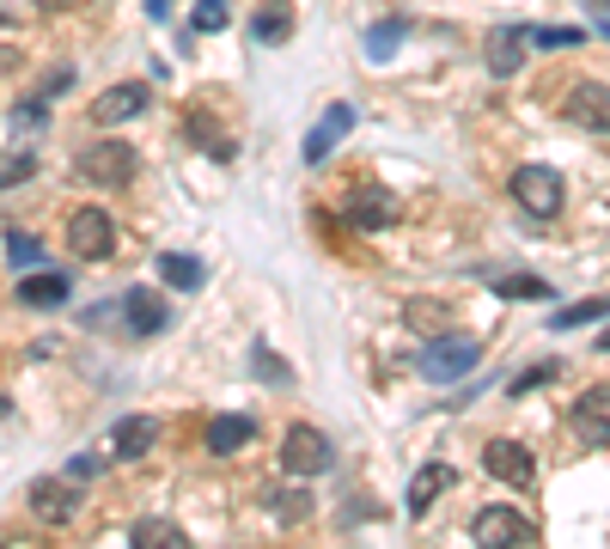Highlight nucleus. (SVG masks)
<instances>
[{
  "mask_svg": "<svg viewBox=\"0 0 610 549\" xmlns=\"http://www.w3.org/2000/svg\"><path fill=\"white\" fill-rule=\"evenodd\" d=\"M147 19H171V0H147Z\"/></svg>",
  "mask_w": 610,
  "mask_h": 549,
  "instance_id": "obj_32",
  "label": "nucleus"
},
{
  "mask_svg": "<svg viewBox=\"0 0 610 549\" xmlns=\"http://www.w3.org/2000/svg\"><path fill=\"white\" fill-rule=\"evenodd\" d=\"M37 7H56V0H37Z\"/></svg>",
  "mask_w": 610,
  "mask_h": 549,
  "instance_id": "obj_34",
  "label": "nucleus"
},
{
  "mask_svg": "<svg viewBox=\"0 0 610 549\" xmlns=\"http://www.w3.org/2000/svg\"><path fill=\"white\" fill-rule=\"evenodd\" d=\"M532 44H544V49H574L580 44V30H556V25H549V30H532Z\"/></svg>",
  "mask_w": 610,
  "mask_h": 549,
  "instance_id": "obj_31",
  "label": "nucleus"
},
{
  "mask_svg": "<svg viewBox=\"0 0 610 549\" xmlns=\"http://www.w3.org/2000/svg\"><path fill=\"white\" fill-rule=\"evenodd\" d=\"M568 427H574L580 446H610V385L580 391L574 410H568Z\"/></svg>",
  "mask_w": 610,
  "mask_h": 549,
  "instance_id": "obj_6",
  "label": "nucleus"
},
{
  "mask_svg": "<svg viewBox=\"0 0 610 549\" xmlns=\"http://www.w3.org/2000/svg\"><path fill=\"white\" fill-rule=\"evenodd\" d=\"M483 464H488V476H495V483H513V488H525L537 476V457L525 452L518 440H488L483 446Z\"/></svg>",
  "mask_w": 610,
  "mask_h": 549,
  "instance_id": "obj_10",
  "label": "nucleus"
},
{
  "mask_svg": "<svg viewBox=\"0 0 610 549\" xmlns=\"http://www.w3.org/2000/svg\"><path fill=\"white\" fill-rule=\"evenodd\" d=\"M598 349H605V354H610V330H605V335H598Z\"/></svg>",
  "mask_w": 610,
  "mask_h": 549,
  "instance_id": "obj_33",
  "label": "nucleus"
},
{
  "mask_svg": "<svg viewBox=\"0 0 610 549\" xmlns=\"http://www.w3.org/2000/svg\"><path fill=\"white\" fill-rule=\"evenodd\" d=\"M141 110H147V86L129 80V86H110L105 98L91 105V117H98V122H129V117H141Z\"/></svg>",
  "mask_w": 610,
  "mask_h": 549,
  "instance_id": "obj_16",
  "label": "nucleus"
},
{
  "mask_svg": "<svg viewBox=\"0 0 610 549\" xmlns=\"http://www.w3.org/2000/svg\"><path fill=\"white\" fill-rule=\"evenodd\" d=\"M251 373H257V379H269V385H293V366L281 361V354H269V349L251 354Z\"/></svg>",
  "mask_w": 610,
  "mask_h": 549,
  "instance_id": "obj_26",
  "label": "nucleus"
},
{
  "mask_svg": "<svg viewBox=\"0 0 610 549\" xmlns=\"http://www.w3.org/2000/svg\"><path fill=\"white\" fill-rule=\"evenodd\" d=\"M30 513L44 525H68L80 513V495H74V476H37L30 483Z\"/></svg>",
  "mask_w": 610,
  "mask_h": 549,
  "instance_id": "obj_9",
  "label": "nucleus"
},
{
  "mask_svg": "<svg viewBox=\"0 0 610 549\" xmlns=\"http://www.w3.org/2000/svg\"><path fill=\"white\" fill-rule=\"evenodd\" d=\"M562 122H574V129H586V135H610V86L574 80V86L562 91Z\"/></svg>",
  "mask_w": 610,
  "mask_h": 549,
  "instance_id": "obj_4",
  "label": "nucleus"
},
{
  "mask_svg": "<svg viewBox=\"0 0 610 549\" xmlns=\"http://www.w3.org/2000/svg\"><path fill=\"white\" fill-rule=\"evenodd\" d=\"M68 251H74L80 263H105L110 251H117V220H110L105 208H80L74 220H68Z\"/></svg>",
  "mask_w": 610,
  "mask_h": 549,
  "instance_id": "obj_5",
  "label": "nucleus"
},
{
  "mask_svg": "<svg viewBox=\"0 0 610 549\" xmlns=\"http://www.w3.org/2000/svg\"><path fill=\"white\" fill-rule=\"evenodd\" d=\"M257 440V422L251 415H213L208 422V452L220 457V452H239V446H251Z\"/></svg>",
  "mask_w": 610,
  "mask_h": 549,
  "instance_id": "obj_18",
  "label": "nucleus"
},
{
  "mask_svg": "<svg viewBox=\"0 0 610 549\" xmlns=\"http://www.w3.org/2000/svg\"><path fill=\"white\" fill-rule=\"evenodd\" d=\"M610 318V293L598 300H580V305H562V312H549V330H580V324H598Z\"/></svg>",
  "mask_w": 610,
  "mask_h": 549,
  "instance_id": "obj_22",
  "label": "nucleus"
},
{
  "mask_svg": "<svg viewBox=\"0 0 610 549\" xmlns=\"http://www.w3.org/2000/svg\"><path fill=\"white\" fill-rule=\"evenodd\" d=\"M74 171L86 183H105V190H122V183L135 178V147L129 141H91V147H80Z\"/></svg>",
  "mask_w": 610,
  "mask_h": 549,
  "instance_id": "obj_3",
  "label": "nucleus"
},
{
  "mask_svg": "<svg viewBox=\"0 0 610 549\" xmlns=\"http://www.w3.org/2000/svg\"><path fill=\"white\" fill-rule=\"evenodd\" d=\"M525 44H532V30L495 25V30H488V74H495V80L518 74V61H525Z\"/></svg>",
  "mask_w": 610,
  "mask_h": 549,
  "instance_id": "obj_13",
  "label": "nucleus"
},
{
  "mask_svg": "<svg viewBox=\"0 0 610 549\" xmlns=\"http://www.w3.org/2000/svg\"><path fill=\"white\" fill-rule=\"evenodd\" d=\"M152 446H159V422H152V415H122V422L110 427V452L117 457H147Z\"/></svg>",
  "mask_w": 610,
  "mask_h": 549,
  "instance_id": "obj_14",
  "label": "nucleus"
},
{
  "mask_svg": "<svg viewBox=\"0 0 610 549\" xmlns=\"http://www.w3.org/2000/svg\"><path fill=\"white\" fill-rule=\"evenodd\" d=\"M281 464H288L293 476H318L330 471V440H324L318 427H288V440H281Z\"/></svg>",
  "mask_w": 610,
  "mask_h": 549,
  "instance_id": "obj_8",
  "label": "nucleus"
},
{
  "mask_svg": "<svg viewBox=\"0 0 610 549\" xmlns=\"http://www.w3.org/2000/svg\"><path fill=\"white\" fill-rule=\"evenodd\" d=\"M349 129H354V105H330V110H324V122H312V135H305V159H312V166L330 159V147L349 135Z\"/></svg>",
  "mask_w": 610,
  "mask_h": 549,
  "instance_id": "obj_15",
  "label": "nucleus"
},
{
  "mask_svg": "<svg viewBox=\"0 0 610 549\" xmlns=\"http://www.w3.org/2000/svg\"><path fill=\"white\" fill-rule=\"evenodd\" d=\"M513 202L532 213V220H556V213L568 208L562 171H549V166H518V171H513Z\"/></svg>",
  "mask_w": 610,
  "mask_h": 549,
  "instance_id": "obj_2",
  "label": "nucleus"
},
{
  "mask_svg": "<svg viewBox=\"0 0 610 549\" xmlns=\"http://www.w3.org/2000/svg\"><path fill=\"white\" fill-rule=\"evenodd\" d=\"M129 544H135V549L183 544V525H171V518H135V525H129Z\"/></svg>",
  "mask_w": 610,
  "mask_h": 549,
  "instance_id": "obj_23",
  "label": "nucleus"
},
{
  "mask_svg": "<svg viewBox=\"0 0 610 549\" xmlns=\"http://www.w3.org/2000/svg\"><path fill=\"white\" fill-rule=\"evenodd\" d=\"M415 330H446V305H410Z\"/></svg>",
  "mask_w": 610,
  "mask_h": 549,
  "instance_id": "obj_30",
  "label": "nucleus"
},
{
  "mask_svg": "<svg viewBox=\"0 0 610 549\" xmlns=\"http://www.w3.org/2000/svg\"><path fill=\"white\" fill-rule=\"evenodd\" d=\"M251 37H257V44H288L293 37V0H263L257 19H251Z\"/></svg>",
  "mask_w": 610,
  "mask_h": 549,
  "instance_id": "obj_19",
  "label": "nucleus"
},
{
  "mask_svg": "<svg viewBox=\"0 0 610 549\" xmlns=\"http://www.w3.org/2000/svg\"><path fill=\"white\" fill-rule=\"evenodd\" d=\"M159 274H166L178 293H196L202 281H208V269H202L196 257H183V251H166V257H159Z\"/></svg>",
  "mask_w": 610,
  "mask_h": 549,
  "instance_id": "obj_21",
  "label": "nucleus"
},
{
  "mask_svg": "<svg viewBox=\"0 0 610 549\" xmlns=\"http://www.w3.org/2000/svg\"><path fill=\"white\" fill-rule=\"evenodd\" d=\"M403 30H410V19H379V25L366 30V56H373V61H385L396 44H403Z\"/></svg>",
  "mask_w": 610,
  "mask_h": 549,
  "instance_id": "obj_24",
  "label": "nucleus"
},
{
  "mask_svg": "<svg viewBox=\"0 0 610 549\" xmlns=\"http://www.w3.org/2000/svg\"><path fill=\"white\" fill-rule=\"evenodd\" d=\"M122 324L135 335H159L171 324V305L159 300V293H147V288H129L122 293Z\"/></svg>",
  "mask_w": 610,
  "mask_h": 549,
  "instance_id": "obj_11",
  "label": "nucleus"
},
{
  "mask_svg": "<svg viewBox=\"0 0 610 549\" xmlns=\"http://www.w3.org/2000/svg\"><path fill=\"white\" fill-rule=\"evenodd\" d=\"M471 537L476 544H537V525L525 513H513V507H483L476 513V525H471Z\"/></svg>",
  "mask_w": 610,
  "mask_h": 549,
  "instance_id": "obj_7",
  "label": "nucleus"
},
{
  "mask_svg": "<svg viewBox=\"0 0 610 549\" xmlns=\"http://www.w3.org/2000/svg\"><path fill=\"white\" fill-rule=\"evenodd\" d=\"M7 257H13L19 263V269H30V263H37V257H44V251H37V239H30V232H7Z\"/></svg>",
  "mask_w": 610,
  "mask_h": 549,
  "instance_id": "obj_29",
  "label": "nucleus"
},
{
  "mask_svg": "<svg viewBox=\"0 0 610 549\" xmlns=\"http://www.w3.org/2000/svg\"><path fill=\"white\" fill-rule=\"evenodd\" d=\"M501 300H549V288L537 274H507L501 281Z\"/></svg>",
  "mask_w": 610,
  "mask_h": 549,
  "instance_id": "obj_27",
  "label": "nucleus"
},
{
  "mask_svg": "<svg viewBox=\"0 0 610 549\" xmlns=\"http://www.w3.org/2000/svg\"><path fill=\"white\" fill-rule=\"evenodd\" d=\"M342 213H349L354 227L379 232V227H391V220H396V202L385 196L379 183H366V190H349V202H342Z\"/></svg>",
  "mask_w": 610,
  "mask_h": 549,
  "instance_id": "obj_12",
  "label": "nucleus"
},
{
  "mask_svg": "<svg viewBox=\"0 0 610 549\" xmlns=\"http://www.w3.org/2000/svg\"><path fill=\"white\" fill-rule=\"evenodd\" d=\"M452 483H457L452 464H422V471H415V483H410V513H427V507L440 501Z\"/></svg>",
  "mask_w": 610,
  "mask_h": 549,
  "instance_id": "obj_17",
  "label": "nucleus"
},
{
  "mask_svg": "<svg viewBox=\"0 0 610 549\" xmlns=\"http://www.w3.org/2000/svg\"><path fill=\"white\" fill-rule=\"evenodd\" d=\"M0 415H7V403H0Z\"/></svg>",
  "mask_w": 610,
  "mask_h": 549,
  "instance_id": "obj_35",
  "label": "nucleus"
},
{
  "mask_svg": "<svg viewBox=\"0 0 610 549\" xmlns=\"http://www.w3.org/2000/svg\"><path fill=\"white\" fill-rule=\"evenodd\" d=\"M476 361H483L476 335H434V342L415 354V373L434 385H452V379H464V373H476Z\"/></svg>",
  "mask_w": 610,
  "mask_h": 549,
  "instance_id": "obj_1",
  "label": "nucleus"
},
{
  "mask_svg": "<svg viewBox=\"0 0 610 549\" xmlns=\"http://www.w3.org/2000/svg\"><path fill=\"white\" fill-rule=\"evenodd\" d=\"M0 19H7V13H0Z\"/></svg>",
  "mask_w": 610,
  "mask_h": 549,
  "instance_id": "obj_36",
  "label": "nucleus"
},
{
  "mask_svg": "<svg viewBox=\"0 0 610 549\" xmlns=\"http://www.w3.org/2000/svg\"><path fill=\"white\" fill-rule=\"evenodd\" d=\"M605 7H610V0H605Z\"/></svg>",
  "mask_w": 610,
  "mask_h": 549,
  "instance_id": "obj_37",
  "label": "nucleus"
},
{
  "mask_svg": "<svg viewBox=\"0 0 610 549\" xmlns=\"http://www.w3.org/2000/svg\"><path fill=\"white\" fill-rule=\"evenodd\" d=\"M556 373H562V366H556V361H537L532 373H518V379L507 385V396H525V391H537V385H549V379H556Z\"/></svg>",
  "mask_w": 610,
  "mask_h": 549,
  "instance_id": "obj_28",
  "label": "nucleus"
},
{
  "mask_svg": "<svg viewBox=\"0 0 610 549\" xmlns=\"http://www.w3.org/2000/svg\"><path fill=\"white\" fill-rule=\"evenodd\" d=\"M61 300H68V281H61L56 269L25 274V281H19V305H30V312H56Z\"/></svg>",
  "mask_w": 610,
  "mask_h": 549,
  "instance_id": "obj_20",
  "label": "nucleus"
},
{
  "mask_svg": "<svg viewBox=\"0 0 610 549\" xmlns=\"http://www.w3.org/2000/svg\"><path fill=\"white\" fill-rule=\"evenodd\" d=\"M227 25H232L227 0H196V13H190V30H196V37H213V30H227Z\"/></svg>",
  "mask_w": 610,
  "mask_h": 549,
  "instance_id": "obj_25",
  "label": "nucleus"
}]
</instances>
